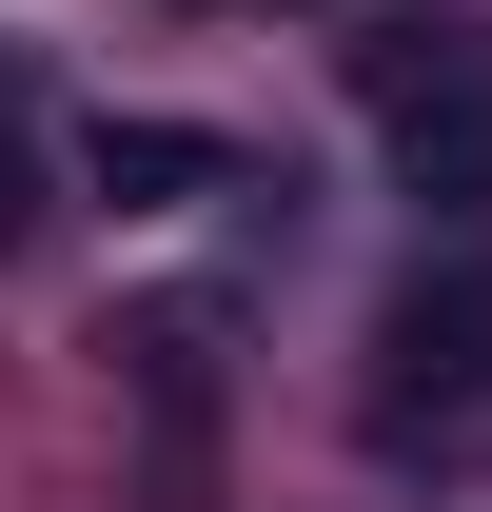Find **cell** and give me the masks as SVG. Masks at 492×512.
I'll return each instance as SVG.
<instances>
[{"label":"cell","instance_id":"1","mask_svg":"<svg viewBox=\"0 0 492 512\" xmlns=\"http://www.w3.org/2000/svg\"><path fill=\"white\" fill-rule=\"evenodd\" d=\"M355 99H374V138H394V178H414L433 217L492 197V20H453V0L355 20Z\"/></svg>","mask_w":492,"mask_h":512},{"label":"cell","instance_id":"2","mask_svg":"<svg viewBox=\"0 0 492 512\" xmlns=\"http://www.w3.org/2000/svg\"><path fill=\"white\" fill-rule=\"evenodd\" d=\"M492 375V276H414L394 296V434H414L433 394H473Z\"/></svg>","mask_w":492,"mask_h":512},{"label":"cell","instance_id":"4","mask_svg":"<svg viewBox=\"0 0 492 512\" xmlns=\"http://www.w3.org/2000/svg\"><path fill=\"white\" fill-rule=\"evenodd\" d=\"M40 237V158H20V119H0V256Z\"/></svg>","mask_w":492,"mask_h":512},{"label":"cell","instance_id":"3","mask_svg":"<svg viewBox=\"0 0 492 512\" xmlns=\"http://www.w3.org/2000/svg\"><path fill=\"white\" fill-rule=\"evenodd\" d=\"M217 178H237V158L197 119H99V197H119V217H178V197H217Z\"/></svg>","mask_w":492,"mask_h":512}]
</instances>
